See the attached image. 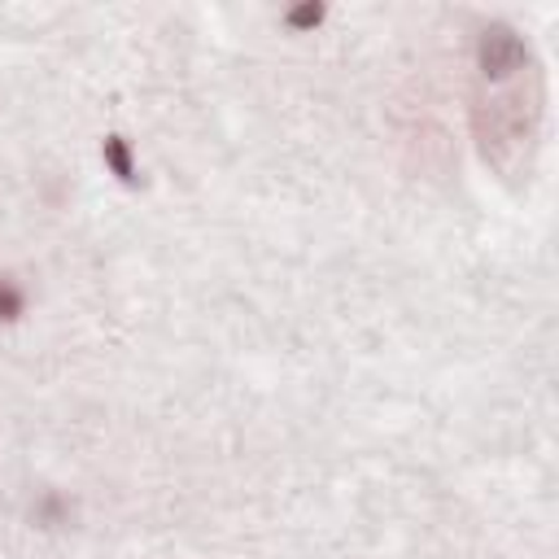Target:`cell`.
I'll return each instance as SVG.
<instances>
[{"label": "cell", "instance_id": "277c9868", "mask_svg": "<svg viewBox=\"0 0 559 559\" xmlns=\"http://www.w3.org/2000/svg\"><path fill=\"white\" fill-rule=\"evenodd\" d=\"M323 17H328V4H319V0H301V4H293V9L284 13V22H288L293 31H314Z\"/></svg>", "mask_w": 559, "mask_h": 559}, {"label": "cell", "instance_id": "3957f363", "mask_svg": "<svg viewBox=\"0 0 559 559\" xmlns=\"http://www.w3.org/2000/svg\"><path fill=\"white\" fill-rule=\"evenodd\" d=\"M26 314V288L13 275H0V323H17Z\"/></svg>", "mask_w": 559, "mask_h": 559}, {"label": "cell", "instance_id": "6da1fadb", "mask_svg": "<svg viewBox=\"0 0 559 559\" xmlns=\"http://www.w3.org/2000/svg\"><path fill=\"white\" fill-rule=\"evenodd\" d=\"M524 57H528V48H524V39H520L511 26H485V31H480L476 66H480L485 79H507V74H515V70L524 66Z\"/></svg>", "mask_w": 559, "mask_h": 559}, {"label": "cell", "instance_id": "7a4b0ae2", "mask_svg": "<svg viewBox=\"0 0 559 559\" xmlns=\"http://www.w3.org/2000/svg\"><path fill=\"white\" fill-rule=\"evenodd\" d=\"M100 157H105V166H109V175L118 183H135V157H131V144L122 135H105L100 140Z\"/></svg>", "mask_w": 559, "mask_h": 559}]
</instances>
